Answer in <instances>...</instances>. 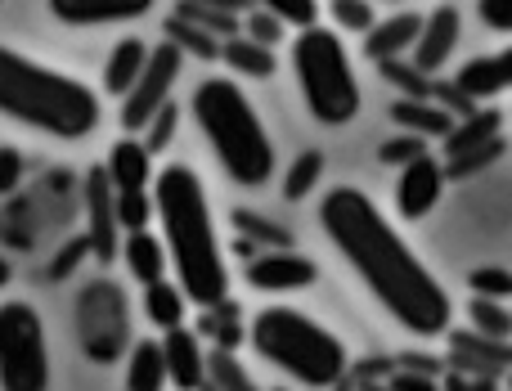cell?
Returning a JSON list of instances; mask_svg holds the SVG:
<instances>
[{
    "instance_id": "obj_1",
    "label": "cell",
    "mask_w": 512,
    "mask_h": 391,
    "mask_svg": "<svg viewBox=\"0 0 512 391\" xmlns=\"http://www.w3.org/2000/svg\"><path fill=\"white\" fill-rule=\"evenodd\" d=\"M319 225L337 257L355 270L369 297L414 338H441L450 333L454 302L432 275L423 257L409 248V239L391 225V216L373 203L364 189L337 185L319 203Z\"/></svg>"
},
{
    "instance_id": "obj_2",
    "label": "cell",
    "mask_w": 512,
    "mask_h": 391,
    "mask_svg": "<svg viewBox=\"0 0 512 391\" xmlns=\"http://www.w3.org/2000/svg\"><path fill=\"white\" fill-rule=\"evenodd\" d=\"M153 216L162 230V248L171 257V275L185 288L189 306H216L230 297V261L212 221V198L194 167L167 162L153 176Z\"/></svg>"
},
{
    "instance_id": "obj_3",
    "label": "cell",
    "mask_w": 512,
    "mask_h": 391,
    "mask_svg": "<svg viewBox=\"0 0 512 391\" xmlns=\"http://www.w3.org/2000/svg\"><path fill=\"white\" fill-rule=\"evenodd\" d=\"M0 117L54 140H86L104 117L99 90L0 45Z\"/></svg>"
},
{
    "instance_id": "obj_4",
    "label": "cell",
    "mask_w": 512,
    "mask_h": 391,
    "mask_svg": "<svg viewBox=\"0 0 512 391\" xmlns=\"http://www.w3.org/2000/svg\"><path fill=\"white\" fill-rule=\"evenodd\" d=\"M189 113H194V126L203 131L212 158L239 189H261L265 180H274V140L248 90L234 77L198 81Z\"/></svg>"
},
{
    "instance_id": "obj_5",
    "label": "cell",
    "mask_w": 512,
    "mask_h": 391,
    "mask_svg": "<svg viewBox=\"0 0 512 391\" xmlns=\"http://www.w3.org/2000/svg\"><path fill=\"white\" fill-rule=\"evenodd\" d=\"M248 342L265 365H274L279 374H288L292 383L310 391L337 387L346 378V365H351L342 338L333 329H324L315 315L297 311V306H265V311H256L248 324Z\"/></svg>"
},
{
    "instance_id": "obj_6",
    "label": "cell",
    "mask_w": 512,
    "mask_h": 391,
    "mask_svg": "<svg viewBox=\"0 0 512 391\" xmlns=\"http://www.w3.org/2000/svg\"><path fill=\"white\" fill-rule=\"evenodd\" d=\"M292 72H297V90L306 99V113L319 126H346L360 117L364 90L355 77L351 50H346L342 32L324 23H310L292 36Z\"/></svg>"
},
{
    "instance_id": "obj_7",
    "label": "cell",
    "mask_w": 512,
    "mask_h": 391,
    "mask_svg": "<svg viewBox=\"0 0 512 391\" xmlns=\"http://www.w3.org/2000/svg\"><path fill=\"white\" fill-rule=\"evenodd\" d=\"M50 338L32 302H0V391H50Z\"/></svg>"
},
{
    "instance_id": "obj_8",
    "label": "cell",
    "mask_w": 512,
    "mask_h": 391,
    "mask_svg": "<svg viewBox=\"0 0 512 391\" xmlns=\"http://www.w3.org/2000/svg\"><path fill=\"white\" fill-rule=\"evenodd\" d=\"M180 72H185V54H180L171 41L153 45L149 59H144V68H140V77H135V86L126 90L122 108H117V122H122L126 135H140L144 126H149V117L171 99Z\"/></svg>"
},
{
    "instance_id": "obj_9",
    "label": "cell",
    "mask_w": 512,
    "mask_h": 391,
    "mask_svg": "<svg viewBox=\"0 0 512 391\" xmlns=\"http://www.w3.org/2000/svg\"><path fill=\"white\" fill-rule=\"evenodd\" d=\"M81 203H86V243L90 257L99 266H113L122 257V221H117V189L108 180L104 162L86 171V185H81Z\"/></svg>"
},
{
    "instance_id": "obj_10",
    "label": "cell",
    "mask_w": 512,
    "mask_h": 391,
    "mask_svg": "<svg viewBox=\"0 0 512 391\" xmlns=\"http://www.w3.org/2000/svg\"><path fill=\"white\" fill-rule=\"evenodd\" d=\"M243 279H248V288H256V293L288 297V293H306L319 279V266L292 248H261L256 257H248Z\"/></svg>"
},
{
    "instance_id": "obj_11",
    "label": "cell",
    "mask_w": 512,
    "mask_h": 391,
    "mask_svg": "<svg viewBox=\"0 0 512 391\" xmlns=\"http://www.w3.org/2000/svg\"><path fill=\"white\" fill-rule=\"evenodd\" d=\"M459 36H463V14L454 5H436L432 14L423 18V32H418L414 50H409V63H414L418 77H436V72L454 59Z\"/></svg>"
},
{
    "instance_id": "obj_12",
    "label": "cell",
    "mask_w": 512,
    "mask_h": 391,
    "mask_svg": "<svg viewBox=\"0 0 512 391\" xmlns=\"http://www.w3.org/2000/svg\"><path fill=\"white\" fill-rule=\"evenodd\" d=\"M445 180H450L445 176V162H436L432 153L405 162V167H400V180H396V212L405 216V221H423V216L441 203Z\"/></svg>"
},
{
    "instance_id": "obj_13",
    "label": "cell",
    "mask_w": 512,
    "mask_h": 391,
    "mask_svg": "<svg viewBox=\"0 0 512 391\" xmlns=\"http://www.w3.org/2000/svg\"><path fill=\"white\" fill-rule=\"evenodd\" d=\"M454 90H459V104H486V99L508 95L512 90V45L468 59L459 68V77H454Z\"/></svg>"
},
{
    "instance_id": "obj_14",
    "label": "cell",
    "mask_w": 512,
    "mask_h": 391,
    "mask_svg": "<svg viewBox=\"0 0 512 391\" xmlns=\"http://www.w3.org/2000/svg\"><path fill=\"white\" fill-rule=\"evenodd\" d=\"M158 0H50V14L68 27H108V23H135L153 14Z\"/></svg>"
},
{
    "instance_id": "obj_15",
    "label": "cell",
    "mask_w": 512,
    "mask_h": 391,
    "mask_svg": "<svg viewBox=\"0 0 512 391\" xmlns=\"http://www.w3.org/2000/svg\"><path fill=\"white\" fill-rule=\"evenodd\" d=\"M162 356H167V378L171 387L180 391H203L207 383V351H203V338L194 329H171L162 333Z\"/></svg>"
},
{
    "instance_id": "obj_16",
    "label": "cell",
    "mask_w": 512,
    "mask_h": 391,
    "mask_svg": "<svg viewBox=\"0 0 512 391\" xmlns=\"http://www.w3.org/2000/svg\"><path fill=\"white\" fill-rule=\"evenodd\" d=\"M104 171L113 180L117 194H131V189H153V153L144 149L140 135H117V144L108 149Z\"/></svg>"
},
{
    "instance_id": "obj_17",
    "label": "cell",
    "mask_w": 512,
    "mask_h": 391,
    "mask_svg": "<svg viewBox=\"0 0 512 391\" xmlns=\"http://www.w3.org/2000/svg\"><path fill=\"white\" fill-rule=\"evenodd\" d=\"M418 32H423V14H414V9H400V14L382 18V23H373L369 32H364V54L378 63H396L400 54L414 50Z\"/></svg>"
},
{
    "instance_id": "obj_18",
    "label": "cell",
    "mask_w": 512,
    "mask_h": 391,
    "mask_svg": "<svg viewBox=\"0 0 512 391\" xmlns=\"http://www.w3.org/2000/svg\"><path fill=\"white\" fill-rule=\"evenodd\" d=\"M122 261H126V270H131L135 284H158V279H167V270H171L167 248H162V239L153 230L126 234L122 239Z\"/></svg>"
},
{
    "instance_id": "obj_19",
    "label": "cell",
    "mask_w": 512,
    "mask_h": 391,
    "mask_svg": "<svg viewBox=\"0 0 512 391\" xmlns=\"http://www.w3.org/2000/svg\"><path fill=\"white\" fill-rule=\"evenodd\" d=\"M149 50H153V45H144L140 36H122V41L113 45V54H108V63H104V95L122 99L126 90L135 86V77H140Z\"/></svg>"
},
{
    "instance_id": "obj_20",
    "label": "cell",
    "mask_w": 512,
    "mask_h": 391,
    "mask_svg": "<svg viewBox=\"0 0 512 391\" xmlns=\"http://www.w3.org/2000/svg\"><path fill=\"white\" fill-rule=\"evenodd\" d=\"M221 63L230 72H239V77H252V81H265L274 77V68H279V59H274L270 45L252 41V36H225L221 41Z\"/></svg>"
},
{
    "instance_id": "obj_21",
    "label": "cell",
    "mask_w": 512,
    "mask_h": 391,
    "mask_svg": "<svg viewBox=\"0 0 512 391\" xmlns=\"http://www.w3.org/2000/svg\"><path fill=\"white\" fill-rule=\"evenodd\" d=\"M167 356H162V338H140L126 360V391H167Z\"/></svg>"
},
{
    "instance_id": "obj_22",
    "label": "cell",
    "mask_w": 512,
    "mask_h": 391,
    "mask_svg": "<svg viewBox=\"0 0 512 391\" xmlns=\"http://www.w3.org/2000/svg\"><path fill=\"white\" fill-rule=\"evenodd\" d=\"M189 315V297L176 279H158V284H144V320L158 324V333L180 329Z\"/></svg>"
},
{
    "instance_id": "obj_23",
    "label": "cell",
    "mask_w": 512,
    "mask_h": 391,
    "mask_svg": "<svg viewBox=\"0 0 512 391\" xmlns=\"http://www.w3.org/2000/svg\"><path fill=\"white\" fill-rule=\"evenodd\" d=\"M391 117H396L405 131L423 135V140H432V135H441V140H445V135H450V126H454V113H450V108L423 104V99H396Z\"/></svg>"
},
{
    "instance_id": "obj_24",
    "label": "cell",
    "mask_w": 512,
    "mask_h": 391,
    "mask_svg": "<svg viewBox=\"0 0 512 391\" xmlns=\"http://www.w3.org/2000/svg\"><path fill=\"white\" fill-rule=\"evenodd\" d=\"M499 122H504V117H499L495 108H481V113H468L459 126H450V135H445V153H450V158H459V153L481 149V144L499 140Z\"/></svg>"
},
{
    "instance_id": "obj_25",
    "label": "cell",
    "mask_w": 512,
    "mask_h": 391,
    "mask_svg": "<svg viewBox=\"0 0 512 391\" xmlns=\"http://www.w3.org/2000/svg\"><path fill=\"white\" fill-rule=\"evenodd\" d=\"M162 32H167V41L176 45L180 54H194V59H221V36L203 32V27H194L189 18L171 14L167 23H162Z\"/></svg>"
},
{
    "instance_id": "obj_26",
    "label": "cell",
    "mask_w": 512,
    "mask_h": 391,
    "mask_svg": "<svg viewBox=\"0 0 512 391\" xmlns=\"http://www.w3.org/2000/svg\"><path fill=\"white\" fill-rule=\"evenodd\" d=\"M319 176H324V153H319V149L297 153V158H292V167L283 171V198H288V203L310 198V194H315V185H319Z\"/></svg>"
},
{
    "instance_id": "obj_27",
    "label": "cell",
    "mask_w": 512,
    "mask_h": 391,
    "mask_svg": "<svg viewBox=\"0 0 512 391\" xmlns=\"http://www.w3.org/2000/svg\"><path fill=\"white\" fill-rule=\"evenodd\" d=\"M207 383H212L216 391H261L252 383L248 369L234 360V351H225V347L207 351Z\"/></svg>"
},
{
    "instance_id": "obj_28",
    "label": "cell",
    "mask_w": 512,
    "mask_h": 391,
    "mask_svg": "<svg viewBox=\"0 0 512 391\" xmlns=\"http://www.w3.org/2000/svg\"><path fill=\"white\" fill-rule=\"evenodd\" d=\"M468 320H472V329H477L481 338H495V342L512 338V311H504L495 297H472Z\"/></svg>"
},
{
    "instance_id": "obj_29",
    "label": "cell",
    "mask_w": 512,
    "mask_h": 391,
    "mask_svg": "<svg viewBox=\"0 0 512 391\" xmlns=\"http://www.w3.org/2000/svg\"><path fill=\"white\" fill-rule=\"evenodd\" d=\"M176 14L180 18H189L194 27H203V32H212V36H239V18L230 14V9H216V5H198V0H180L176 5Z\"/></svg>"
},
{
    "instance_id": "obj_30",
    "label": "cell",
    "mask_w": 512,
    "mask_h": 391,
    "mask_svg": "<svg viewBox=\"0 0 512 391\" xmlns=\"http://www.w3.org/2000/svg\"><path fill=\"white\" fill-rule=\"evenodd\" d=\"M176 126H180V104H176V99H167V104H162L158 113L149 117V126L140 131L144 149H149V153L171 149V140H176Z\"/></svg>"
},
{
    "instance_id": "obj_31",
    "label": "cell",
    "mask_w": 512,
    "mask_h": 391,
    "mask_svg": "<svg viewBox=\"0 0 512 391\" xmlns=\"http://www.w3.org/2000/svg\"><path fill=\"white\" fill-rule=\"evenodd\" d=\"M117 221H122V234L149 230V221H153V189H131V194H117Z\"/></svg>"
},
{
    "instance_id": "obj_32",
    "label": "cell",
    "mask_w": 512,
    "mask_h": 391,
    "mask_svg": "<svg viewBox=\"0 0 512 391\" xmlns=\"http://www.w3.org/2000/svg\"><path fill=\"white\" fill-rule=\"evenodd\" d=\"M252 5L265 9V14H274L279 23H288L292 32L319 23V0H252Z\"/></svg>"
},
{
    "instance_id": "obj_33",
    "label": "cell",
    "mask_w": 512,
    "mask_h": 391,
    "mask_svg": "<svg viewBox=\"0 0 512 391\" xmlns=\"http://www.w3.org/2000/svg\"><path fill=\"white\" fill-rule=\"evenodd\" d=\"M234 320H239V306H234L230 297H225V302L207 306V320H203V329H207V333H216V342H221L225 351H234V347H239V342H243V329H239V324H234Z\"/></svg>"
},
{
    "instance_id": "obj_34",
    "label": "cell",
    "mask_w": 512,
    "mask_h": 391,
    "mask_svg": "<svg viewBox=\"0 0 512 391\" xmlns=\"http://www.w3.org/2000/svg\"><path fill=\"white\" fill-rule=\"evenodd\" d=\"M328 14H333L337 32H369V27L378 23L373 0H328Z\"/></svg>"
},
{
    "instance_id": "obj_35",
    "label": "cell",
    "mask_w": 512,
    "mask_h": 391,
    "mask_svg": "<svg viewBox=\"0 0 512 391\" xmlns=\"http://www.w3.org/2000/svg\"><path fill=\"white\" fill-rule=\"evenodd\" d=\"M427 153V140L423 135H414V131H405V135H396V140H387L378 149V158L382 162H391V167H405V162H414V158H423Z\"/></svg>"
},
{
    "instance_id": "obj_36",
    "label": "cell",
    "mask_w": 512,
    "mask_h": 391,
    "mask_svg": "<svg viewBox=\"0 0 512 391\" xmlns=\"http://www.w3.org/2000/svg\"><path fill=\"white\" fill-rule=\"evenodd\" d=\"M283 32H288V23H279V18L265 14V9H252V14L243 18V36H252V41L270 45V50L283 41Z\"/></svg>"
},
{
    "instance_id": "obj_37",
    "label": "cell",
    "mask_w": 512,
    "mask_h": 391,
    "mask_svg": "<svg viewBox=\"0 0 512 391\" xmlns=\"http://www.w3.org/2000/svg\"><path fill=\"white\" fill-rule=\"evenodd\" d=\"M468 288L477 297H495V302H504V297H512V275L508 270H472Z\"/></svg>"
},
{
    "instance_id": "obj_38",
    "label": "cell",
    "mask_w": 512,
    "mask_h": 391,
    "mask_svg": "<svg viewBox=\"0 0 512 391\" xmlns=\"http://www.w3.org/2000/svg\"><path fill=\"white\" fill-rule=\"evenodd\" d=\"M234 225H239L243 234H256V239H261V243H270V248H292L288 230H274V225L256 221V212H248V207H239V212H234Z\"/></svg>"
},
{
    "instance_id": "obj_39",
    "label": "cell",
    "mask_w": 512,
    "mask_h": 391,
    "mask_svg": "<svg viewBox=\"0 0 512 391\" xmlns=\"http://www.w3.org/2000/svg\"><path fill=\"white\" fill-rule=\"evenodd\" d=\"M18 180H23V153L14 144H0V198L14 194Z\"/></svg>"
},
{
    "instance_id": "obj_40",
    "label": "cell",
    "mask_w": 512,
    "mask_h": 391,
    "mask_svg": "<svg viewBox=\"0 0 512 391\" xmlns=\"http://www.w3.org/2000/svg\"><path fill=\"white\" fill-rule=\"evenodd\" d=\"M477 14L490 32L512 36V0H477Z\"/></svg>"
},
{
    "instance_id": "obj_41",
    "label": "cell",
    "mask_w": 512,
    "mask_h": 391,
    "mask_svg": "<svg viewBox=\"0 0 512 391\" xmlns=\"http://www.w3.org/2000/svg\"><path fill=\"white\" fill-rule=\"evenodd\" d=\"M86 252H90L86 234H77V239H72V243H68V248H63V252H59V261H54V266H50V279H63V275H68V270H72V266H77V261H81V257H86Z\"/></svg>"
},
{
    "instance_id": "obj_42",
    "label": "cell",
    "mask_w": 512,
    "mask_h": 391,
    "mask_svg": "<svg viewBox=\"0 0 512 391\" xmlns=\"http://www.w3.org/2000/svg\"><path fill=\"white\" fill-rule=\"evenodd\" d=\"M198 5H216V9H230V14H239L248 0H198Z\"/></svg>"
},
{
    "instance_id": "obj_43",
    "label": "cell",
    "mask_w": 512,
    "mask_h": 391,
    "mask_svg": "<svg viewBox=\"0 0 512 391\" xmlns=\"http://www.w3.org/2000/svg\"><path fill=\"white\" fill-rule=\"evenodd\" d=\"M9 279H14V266H9V261L0 257V288H9Z\"/></svg>"
}]
</instances>
